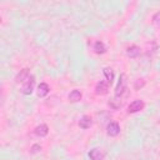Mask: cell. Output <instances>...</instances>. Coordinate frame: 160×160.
Returning <instances> with one entry per match:
<instances>
[{
    "label": "cell",
    "instance_id": "cell-15",
    "mask_svg": "<svg viewBox=\"0 0 160 160\" xmlns=\"http://www.w3.org/2000/svg\"><path fill=\"white\" fill-rule=\"evenodd\" d=\"M104 75H105V78H106V80H108V82L111 84V81H112V79H114V71H112L110 68H105V69H104Z\"/></svg>",
    "mask_w": 160,
    "mask_h": 160
},
{
    "label": "cell",
    "instance_id": "cell-19",
    "mask_svg": "<svg viewBox=\"0 0 160 160\" xmlns=\"http://www.w3.org/2000/svg\"><path fill=\"white\" fill-rule=\"evenodd\" d=\"M159 124H160V119H159Z\"/></svg>",
    "mask_w": 160,
    "mask_h": 160
},
{
    "label": "cell",
    "instance_id": "cell-13",
    "mask_svg": "<svg viewBox=\"0 0 160 160\" xmlns=\"http://www.w3.org/2000/svg\"><path fill=\"white\" fill-rule=\"evenodd\" d=\"M94 50H95L96 54H104V52L106 51V48H105L104 42H101V41H96V42L94 44Z\"/></svg>",
    "mask_w": 160,
    "mask_h": 160
},
{
    "label": "cell",
    "instance_id": "cell-14",
    "mask_svg": "<svg viewBox=\"0 0 160 160\" xmlns=\"http://www.w3.org/2000/svg\"><path fill=\"white\" fill-rule=\"evenodd\" d=\"M81 99V92L79 90H72L70 94H69V100L72 101V102H76Z\"/></svg>",
    "mask_w": 160,
    "mask_h": 160
},
{
    "label": "cell",
    "instance_id": "cell-1",
    "mask_svg": "<svg viewBox=\"0 0 160 160\" xmlns=\"http://www.w3.org/2000/svg\"><path fill=\"white\" fill-rule=\"evenodd\" d=\"M34 84H35V78H34V76H30V78H28V79L25 80V82H24L22 88H21V91H22V94H25V95H30V94L32 92V89H34Z\"/></svg>",
    "mask_w": 160,
    "mask_h": 160
},
{
    "label": "cell",
    "instance_id": "cell-3",
    "mask_svg": "<svg viewBox=\"0 0 160 160\" xmlns=\"http://www.w3.org/2000/svg\"><path fill=\"white\" fill-rule=\"evenodd\" d=\"M124 78H125L124 75L120 76L119 84H118V86H116V89H115V96L121 98V95L128 90V89H126V85H125V80H124Z\"/></svg>",
    "mask_w": 160,
    "mask_h": 160
},
{
    "label": "cell",
    "instance_id": "cell-2",
    "mask_svg": "<svg viewBox=\"0 0 160 160\" xmlns=\"http://www.w3.org/2000/svg\"><path fill=\"white\" fill-rule=\"evenodd\" d=\"M144 101L142 100H135V101H132L130 105H129V108H128V112L129 114H134V112H138V111H140V110H142L144 109Z\"/></svg>",
    "mask_w": 160,
    "mask_h": 160
},
{
    "label": "cell",
    "instance_id": "cell-9",
    "mask_svg": "<svg viewBox=\"0 0 160 160\" xmlns=\"http://www.w3.org/2000/svg\"><path fill=\"white\" fill-rule=\"evenodd\" d=\"M48 132H49V128H48L45 124H41V125H39V126L35 128V134H36L38 136H40V138L46 136Z\"/></svg>",
    "mask_w": 160,
    "mask_h": 160
},
{
    "label": "cell",
    "instance_id": "cell-4",
    "mask_svg": "<svg viewBox=\"0 0 160 160\" xmlns=\"http://www.w3.org/2000/svg\"><path fill=\"white\" fill-rule=\"evenodd\" d=\"M109 90V82H105V81H99L95 86V92L98 95H105Z\"/></svg>",
    "mask_w": 160,
    "mask_h": 160
},
{
    "label": "cell",
    "instance_id": "cell-7",
    "mask_svg": "<svg viewBox=\"0 0 160 160\" xmlns=\"http://www.w3.org/2000/svg\"><path fill=\"white\" fill-rule=\"evenodd\" d=\"M126 55L129 58H138L140 55V48L136 45H131L126 49Z\"/></svg>",
    "mask_w": 160,
    "mask_h": 160
},
{
    "label": "cell",
    "instance_id": "cell-16",
    "mask_svg": "<svg viewBox=\"0 0 160 160\" xmlns=\"http://www.w3.org/2000/svg\"><path fill=\"white\" fill-rule=\"evenodd\" d=\"M39 150H41V146H40L39 144H36V145H32V148H31V151H32V152H38Z\"/></svg>",
    "mask_w": 160,
    "mask_h": 160
},
{
    "label": "cell",
    "instance_id": "cell-18",
    "mask_svg": "<svg viewBox=\"0 0 160 160\" xmlns=\"http://www.w3.org/2000/svg\"><path fill=\"white\" fill-rule=\"evenodd\" d=\"M144 84H145V82H144V80H141V81H136V84H135V89L138 90V89H139V86H140V88H142V86H144Z\"/></svg>",
    "mask_w": 160,
    "mask_h": 160
},
{
    "label": "cell",
    "instance_id": "cell-8",
    "mask_svg": "<svg viewBox=\"0 0 160 160\" xmlns=\"http://www.w3.org/2000/svg\"><path fill=\"white\" fill-rule=\"evenodd\" d=\"M91 124H92L91 118L88 116V115H84V116L80 119V121H79V126H80L81 129H89V128L91 126Z\"/></svg>",
    "mask_w": 160,
    "mask_h": 160
},
{
    "label": "cell",
    "instance_id": "cell-11",
    "mask_svg": "<svg viewBox=\"0 0 160 160\" xmlns=\"http://www.w3.org/2000/svg\"><path fill=\"white\" fill-rule=\"evenodd\" d=\"M29 78V69H22L20 70V72L16 75L15 80L16 82H25V80Z\"/></svg>",
    "mask_w": 160,
    "mask_h": 160
},
{
    "label": "cell",
    "instance_id": "cell-5",
    "mask_svg": "<svg viewBox=\"0 0 160 160\" xmlns=\"http://www.w3.org/2000/svg\"><path fill=\"white\" fill-rule=\"evenodd\" d=\"M106 132L109 136H116L120 132V126L118 122H110L106 128Z\"/></svg>",
    "mask_w": 160,
    "mask_h": 160
},
{
    "label": "cell",
    "instance_id": "cell-10",
    "mask_svg": "<svg viewBox=\"0 0 160 160\" xmlns=\"http://www.w3.org/2000/svg\"><path fill=\"white\" fill-rule=\"evenodd\" d=\"M49 91H50V88H49V85L45 84V82H41V84L39 85V88H38V95H39L40 98L46 96V95L49 94Z\"/></svg>",
    "mask_w": 160,
    "mask_h": 160
},
{
    "label": "cell",
    "instance_id": "cell-6",
    "mask_svg": "<svg viewBox=\"0 0 160 160\" xmlns=\"http://www.w3.org/2000/svg\"><path fill=\"white\" fill-rule=\"evenodd\" d=\"M104 156H105V154H104L100 149H92V150H90V152H89L90 160H102Z\"/></svg>",
    "mask_w": 160,
    "mask_h": 160
},
{
    "label": "cell",
    "instance_id": "cell-17",
    "mask_svg": "<svg viewBox=\"0 0 160 160\" xmlns=\"http://www.w3.org/2000/svg\"><path fill=\"white\" fill-rule=\"evenodd\" d=\"M154 21L156 24H160V11H158L155 15H154Z\"/></svg>",
    "mask_w": 160,
    "mask_h": 160
},
{
    "label": "cell",
    "instance_id": "cell-12",
    "mask_svg": "<svg viewBox=\"0 0 160 160\" xmlns=\"http://www.w3.org/2000/svg\"><path fill=\"white\" fill-rule=\"evenodd\" d=\"M109 106H110L111 109H114V110L119 109V108L121 106V98H119V96H114V98L109 101Z\"/></svg>",
    "mask_w": 160,
    "mask_h": 160
}]
</instances>
